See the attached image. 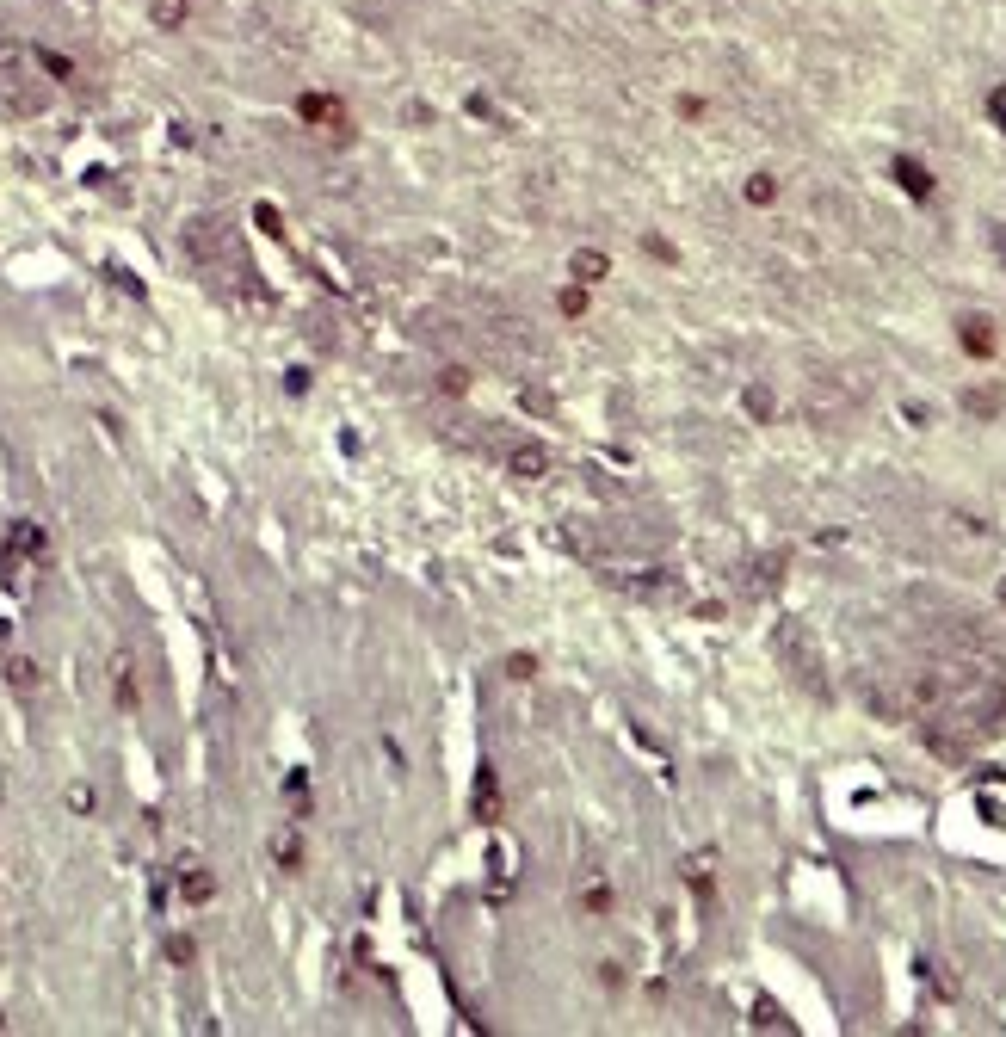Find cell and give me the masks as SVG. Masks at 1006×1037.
<instances>
[{
    "mask_svg": "<svg viewBox=\"0 0 1006 1037\" xmlns=\"http://www.w3.org/2000/svg\"><path fill=\"white\" fill-rule=\"evenodd\" d=\"M470 809H476V821H494V815H500V778H494V766H482V772H476Z\"/></svg>",
    "mask_w": 1006,
    "mask_h": 1037,
    "instance_id": "cell-1",
    "label": "cell"
},
{
    "mask_svg": "<svg viewBox=\"0 0 1006 1037\" xmlns=\"http://www.w3.org/2000/svg\"><path fill=\"white\" fill-rule=\"evenodd\" d=\"M895 180H902L908 198H932V173L920 161H908V155H895Z\"/></svg>",
    "mask_w": 1006,
    "mask_h": 1037,
    "instance_id": "cell-2",
    "label": "cell"
},
{
    "mask_svg": "<svg viewBox=\"0 0 1006 1037\" xmlns=\"http://www.w3.org/2000/svg\"><path fill=\"white\" fill-rule=\"evenodd\" d=\"M179 896H186V902H210V896H217V877H210L204 865H186V871H179Z\"/></svg>",
    "mask_w": 1006,
    "mask_h": 1037,
    "instance_id": "cell-3",
    "label": "cell"
},
{
    "mask_svg": "<svg viewBox=\"0 0 1006 1037\" xmlns=\"http://www.w3.org/2000/svg\"><path fill=\"white\" fill-rule=\"evenodd\" d=\"M7 556H44V531L31 525V519H19V525H13V550H7Z\"/></svg>",
    "mask_w": 1006,
    "mask_h": 1037,
    "instance_id": "cell-4",
    "label": "cell"
},
{
    "mask_svg": "<svg viewBox=\"0 0 1006 1037\" xmlns=\"http://www.w3.org/2000/svg\"><path fill=\"white\" fill-rule=\"evenodd\" d=\"M605 272H612V260L593 254V247H581V254H574V278H581V284H599Z\"/></svg>",
    "mask_w": 1006,
    "mask_h": 1037,
    "instance_id": "cell-5",
    "label": "cell"
},
{
    "mask_svg": "<svg viewBox=\"0 0 1006 1037\" xmlns=\"http://www.w3.org/2000/svg\"><path fill=\"white\" fill-rule=\"evenodd\" d=\"M513 470H519V476H544V470H550V451H544V445H519V451H513Z\"/></svg>",
    "mask_w": 1006,
    "mask_h": 1037,
    "instance_id": "cell-6",
    "label": "cell"
},
{
    "mask_svg": "<svg viewBox=\"0 0 1006 1037\" xmlns=\"http://www.w3.org/2000/svg\"><path fill=\"white\" fill-rule=\"evenodd\" d=\"M7 679H13V692H38V661L13 655V661H7Z\"/></svg>",
    "mask_w": 1006,
    "mask_h": 1037,
    "instance_id": "cell-7",
    "label": "cell"
},
{
    "mask_svg": "<svg viewBox=\"0 0 1006 1037\" xmlns=\"http://www.w3.org/2000/svg\"><path fill=\"white\" fill-rule=\"evenodd\" d=\"M963 346H969V352H994V334H988V321H982V315H969V321H963Z\"/></svg>",
    "mask_w": 1006,
    "mask_h": 1037,
    "instance_id": "cell-8",
    "label": "cell"
},
{
    "mask_svg": "<svg viewBox=\"0 0 1006 1037\" xmlns=\"http://www.w3.org/2000/svg\"><path fill=\"white\" fill-rule=\"evenodd\" d=\"M303 118L309 124H340V105L334 99H303Z\"/></svg>",
    "mask_w": 1006,
    "mask_h": 1037,
    "instance_id": "cell-9",
    "label": "cell"
},
{
    "mask_svg": "<svg viewBox=\"0 0 1006 1037\" xmlns=\"http://www.w3.org/2000/svg\"><path fill=\"white\" fill-rule=\"evenodd\" d=\"M581 908H587V914H605V908H612V889H605V883H587V889H581Z\"/></svg>",
    "mask_w": 1006,
    "mask_h": 1037,
    "instance_id": "cell-10",
    "label": "cell"
},
{
    "mask_svg": "<svg viewBox=\"0 0 1006 1037\" xmlns=\"http://www.w3.org/2000/svg\"><path fill=\"white\" fill-rule=\"evenodd\" d=\"M186 19V7H179V0H155V25H179Z\"/></svg>",
    "mask_w": 1006,
    "mask_h": 1037,
    "instance_id": "cell-11",
    "label": "cell"
},
{
    "mask_svg": "<svg viewBox=\"0 0 1006 1037\" xmlns=\"http://www.w3.org/2000/svg\"><path fill=\"white\" fill-rule=\"evenodd\" d=\"M439 383L451 389V396H463V389H470V371H457V365H445V371H439Z\"/></svg>",
    "mask_w": 1006,
    "mask_h": 1037,
    "instance_id": "cell-12",
    "label": "cell"
},
{
    "mask_svg": "<svg viewBox=\"0 0 1006 1037\" xmlns=\"http://www.w3.org/2000/svg\"><path fill=\"white\" fill-rule=\"evenodd\" d=\"M581 309H587V291H581V284H568V291H562V315H581Z\"/></svg>",
    "mask_w": 1006,
    "mask_h": 1037,
    "instance_id": "cell-13",
    "label": "cell"
},
{
    "mask_svg": "<svg viewBox=\"0 0 1006 1037\" xmlns=\"http://www.w3.org/2000/svg\"><path fill=\"white\" fill-rule=\"evenodd\" d=\"M167 957H173V963H192V939L173 933V939H167Z\"/></svg>",
    "mask_w": 1006,
    "mask_h": 1037,
    "instance_id": "cell-14",
    "label": "cell"
},
{
    "mask_svg": "<svg viewBox=\"0 0 1006 1037\" xmlns=\"http://www.w3.org/2000/svg\"><path fill=\"white\" fill-rule=\"evenodd\" d=\"M772 192H778V186H772V180H766V173H760V180H753V186H747V198H753V204H766V198H772Z\"/></svg>",
    "mask_w": 1006,
    "mask_h": 1037,
    "instance_id": "cell-15",
    "label": "cell"
},
{
    "mask_svg": "<svg viewBox=\"0 0 1006 1037\" xmlns=\"http://www.w3.org/2000/svg\"><path fill=\"white\" fill-rule=\"evenodd\" d=\"M988 112H994V118H1000V130H1006V87H994V93H988Z\"/></svg>",
    "mask_w": 1006,
    "mask_h": 1037,
    "instance_id": "cell-16",
    "label": "cell"
},
{
    "mask_svg": "<svg viewBox=\"0 0 1006 1037\" xmlns=\"http://www.w3.org/2000/svg\"><path fill=\"white\" fill-rule=\"evenodd\" d=\"M994 254H1000V260H1006V229H994Z\"/></svg>",
    "mask_w": 1006,
    "mask_h": 1037,
    "instance_id": "cell-17",
    "label": "cell"
},
{
    "mask_svg": "<svg viewBox=\"0 0 1006 1037\" xmlns=\"http://www.w3.org/2000/svg\"><path fill=\"white\" fill-rule=\"evenodd\" d=\"M0 1031H7V1013H0Z\"/></svg>",
    "mask_w": 1006,
    "mask_h": 1037,
    "instance_id": "cell-18",
    "label": "cell"
},
{
    "mask_svg": "<svg viewBox=\"0 0 1006 1037\" xmlns=\"http://www.w3.org/2000/svg\"><path fill=\"white\" fill-rule=\"evenodd\" d=\"M1000 593H1006V587H1000Z\"/></svg>",
    "mask_w": 1006,
    "mask_h": 1037,
    "instance_id": "cell-19",
    "label": "cell"
}]
</instances>
